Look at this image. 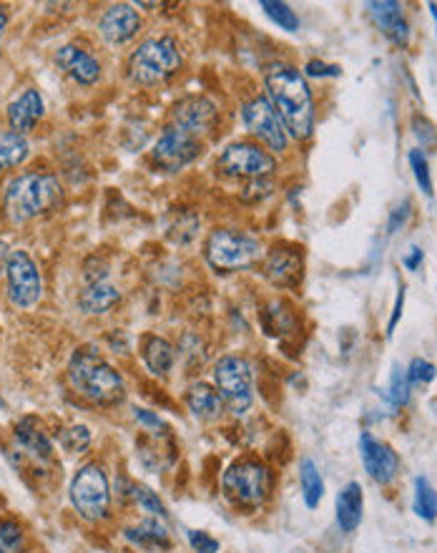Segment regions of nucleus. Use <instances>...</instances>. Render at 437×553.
<instances>
[{
	"label": "nucleus",
	"instance_id": "nucleus-43",
	"mask_svg": "<svg viewBox=\"0 0 437 553\" xmlns=\"http://www.w3.org/2000/svg\"><path fill=\"white\" fill-rule=\"evenodd\" d=\"M422 259H425L422 249L420 247H410V252H407L405 257H402V264H405V267L410 269V272H417V269H420V264H422Z\"/></svg>",
	"mask_w": 437,
	"mask_h": 553
},
{
	"label": "nucleus",
	"instance_id": "nucleus-29",
	"mask_svg": "<svg viewBox=\"0 0 437 553\" xmlns=\"http://www.w3.org/2000/svg\"><path fill=\"white\" fill-rule=\"evenodd\" d=\"M410 380H407V370H402L400 365L392 367L390 383L385 388V400L392 405V408H405L410 403Z\"/></svg>",
	"mask_w": 437,
	"mask_h": 553
},
{
	"label": "nucleus",
	"instance_id": "nucleus-24",
	"mask_svg": "<svg viewBox=\"0 0 437 553\" xmlns=\"http://www.w3.org/2000/svg\"><path fill=\"white\" fill-rule=\"evenodd\" d=\"M16 440L23 450L33 455L38 460H51L53 458V440L48 438L46 430L41 428V423L33 418H23L16 425Z\"/></svg>",
	"mask_w": 437,
	"mask_h": 553
},
{
	"label": "nucleus",
	"instance_id": "nucleus-4",
	"mask_svg": "<svg viewBox=\"0 0 437 553\" xmlns=\"http://www.w3.org/2000/svg\"><path fill=\"white\" fill-rule=\"evenodd\" d=\"M184 66L179 43L171 36L146 38L129 58V76L139 86H159L174 78Z\"/></svg>",
	"mask_w": 437,
	"mask_h": 553
},
{
	"label": "nucleus",
	"instance_id": "nucleus-32",
	"mask_svg": "<svg viewBox=\"0 0 437 553\" xmlns=\"http://www.w3.org/2000/svg\"><path fill=\"white\" fill-rule=\"evenodd\" d=\"M58 445H61L66 453L81 455L91 448V430L86 425H71V428H63L58 433Z\"/></svg>",
	"mask_w": 437,
	"mask_h": 553
},
{
	"label": "nucleus",
	"instance_id": "nucleus-41",
	"mask_svg": "<svg viewBox=\"0 0 437 553\" xmlns=\"http://www.w3.org/2000/svg\"><path fill=\"white\" fill-rule=\"evenodd\" d=\"M134 418H136V423L144 425L146 430H154V433H159V430H164V433H166L164 420H161L156 413H151V410H146V408H134Z\"/></svg>",
	"mask_w": 437,
	"mask_h": 553
},
{
	"label": "nucleus",
	"instance_id": "nucleus-42",
	"mask_svg": "<svg viewBox=\"0 0 437 553\" xmlns=\"http://www.w3.org/2000/svg\"><path fill=\"white\" fill-rule=\"evenodd\" d=\"M402 307H405V287H400V292H397V300H395V310H392L390 317V325H387V337L392 335V330L397 327V322H400L402 317Z\"/></svg>",
	"mask_w": 437,
	"mask_h": 553
},
{
	"label": "nucleus",
	"instance_id": "nucleus-1",
	"mask_svg": "<svg viewBox=\"0 0 437 553\" xmlns=\"http://www.w3.org/2000/svg\"><path fill=\"white\" fill-rule=\"evenodd\" d=\"M264 86L287 134L294 139H309L314 131V99L307 78L287 63H272L264 71Z\"/></svg>",
	"mask_w": 437,
	"mask_h": 553
},
{
	"label": "nucleus",
	"instance_id": "nucleus-19",
	"mask_svg": "<svg viewBox=\"0 0 437 553\" xmlns=\"http://www.w3.org/2000/svg\"><path fill=\"white\" fill-rule=\"evenodd\" d=\"M43 109H46L43 96L38 94L36 88H28V91H23L18 99L8 104V124H11L16 134L26 136V131H31L43 119Z\"/></svg>",
	"mask_w": 437,
	"mask_h": 553
},
{
	"label": "nucleus",
	"instance_id": "nucleus-45",
	"mask_svg": "<svg viewBox=\"0 0 437 553\" xmlns=\"http://www.w3.org/2000/svg\"><path fill=\"white\" fill-rule=\"evenodd\" d=\"M6 26H8V13L6 8L0 6V38H3V33H6Z\"/></svg>",
	"mask_w": 437,
	"mask_h": 553
},
{
	"label": "nucleus",
	"instance_id": "nucleus-9",
	"mask_svg": "<svg viewBox=\"0 0 437 553\" xmlns=\"http://www.w3.org/2000/svg\"><path fill=\"white\" fill-rule=\"evenodd\" d=\"M216 171H222L229 179H269L277 171V159L262 146L237 141L229 144L216 161Z\"/></svg>",
	"mask_w": 437,
	"mask_h": 553
},
{
	"label": "nucleus",
	"instance_id": "nucleus-15",
	"mask_svg": "<svg viewBox=\"0 0 437 553\" xmlns=\"http://www.w3.org/2000/svg\"><path fill=\"white\" fill-rule=\"evenodd\" d=\"M360 455L362 466H365L367 476H370L372 481L380 483V486H387V483L395 481L397 471H400V458H397V453L390 445L372 438V433H362Z\"/></svg>",
	"mask_w": 437,
	"mask_h": 553
},
{
	"label": "nucleus",
	"instance_id": "nucleus-17",
	"mask_svg": "<svg viewBox=\"0 0 437 553\" xmlns=\"http://www.w3.org/2000/svg\"><path fill=\"white\" fill-rule=\"evenodd\" d=\"M98 31H101V36L108 43L124 46V43H129L141 31V18L134 8L126 6V3H119V6H111L103 11L101 21H98Z\"/></svg>",
	"mask_w": 437,
	"mask_h": 553
},
{
	"label": "nucleus",
	"instance_id": "nucleus-11",
	"mask_svg": "<svg viewBox=\"0 0 437 553\" xmlns=\"http://www.w3.org/2000/svg\"><path fill=\"white\" fill-rule=\"evenodd\" d=\"M242 119L249 134L257 136L269 151H274V154L287 151L289 134L284 129V121L279 119L277 109H274L267 96H254L252 101H247L242 106Z\"/></svg>",
	"mask_w": 437,
	"mask_h": 553
},
{
	"label": "nucleus",
	"instance_id": "nucleus-37",
	"mask_svg": "<svg viewBox=\"0 0 437 553\" xmlns=\"http://www.w3.org/2000/svg\"><path fill=\"white\" fill-rule=\"evenodd\" d=\"M272 189H274L272 176H269V179H252L247 187L242 189V199L244 202H262V199H267L269 194H272Z\"/></svg>",
	"mask_w": 437,
	"mask_h": 553
},
{
	"label": "nucleus",
	"instance_id": "nucleus-23",
	"mask_svg": "<svg viewBox=\"0 0 437 553\" xmlns=\"http://www.w3.org/2000/svg\"><path fill=\"white\" fill-rule=\"evenodd\" d=\"M186 408H189V413L194 415L196 420H204V423H209V420H216L219 415H222V398H219V393H216V388H211V385L206 383H196L191 385L189 393H186Z\"/></svg>",
	"mask_w": 437,
	"mask_h": 553
},
{
	"label": "nucleus",
	"instance_id": "nucleus-27",
	"mask_svg": "<svg viewBox=\"0 0 437 553\" xmlns=\"http://www.w3.org/2000/svg\"><path fill=\"white\" fill-rule=\"evenodd\" d=\"M26 136L16 134V131H0V171H11L21 166L28 159Z\"/></svg>",
	"mask_w": 437,
	"mask_h": 553
},
{
	"label": "nucleus",
	"instance_id": "nucleus-35",
	"mask_svg": "<svg viewBox=\"0 0 437 553\" xmlns=\"http://www.w3.org/2000/svg\"><path fill=\"white\" fill-rule=\"evenodd\" d=\"M437 375V367L432 365L430 360H425V357H415V360L410 362V367H407V380H410V385H427L432 383Z\"/></svg>",
	"mask_w": 437,
	"mask_h": 553
},
{
	"label": "nucleus",
	"instance_id": "nucleus-16",
	"mask_svg": "<svg viewBox=\"0 0 437 553\" xmlns=\"http://www.w3.org/2000/svg\"><path fill=\"white\" fill-rule=\"evenodd\" d=\"M367 11H370V18L375 21V26L380 28L387 41H392L400 48L407 46V41H410V23H407L402 3H395V0H375V3H367Z\"/></svg>",
	"mask_w": 437,
	"mask_h": 553
},
{
	"label": "nucleus",
	"instance_id": "nucleus-26",
	"mask_svg": "<svg viewBox=\"0 0 437 553\" xmlns=\"http://www.w3.org/2000/svg\"><path fill=\"white\" fill-rule=\"evenodd\" d=\"M299 488H302L304 506L317 508L319 501H322V496H324V481H322V473H319V468L314 460H309V458L299 460Z\"/></svg>",
	"mask_w": 437,
	"mask_h": 553
},
{
	"label": "nucleus",
	"instance_id": "nucleus-46",
	"mask_svg": "<svg viewBox=\"0 0 437 553\" xmlns=\"http://www.w3.org/2000/svg\"><path fill=\"white\" fill-rule=\"evenodd\" d=\"M430 11H432V18H435V23H437V6H435V3H430Z\"/></svg>",
	"mask_w": 437,
	"mask_h": 553
},
{
	"label": "nucleus",
	"instance_id": "nucleus-30",
	"mask_svg": "<svg viewBox=\"0 0 437 553\" xmlns=\"http://www.w3.org/2000/svg\"><path fill=\"white\" fill-rule=\"evenodd\" d=\"M259 8H262V11L269 16V21H272L274 26L282 28V31H287V33L299 31V16L287 6V3H277V0H262V3H259Z\"/></svg>",
	"mask_w": 437,
	"mask_h": 553
},
{
	"label": "nucleus",
	"instance_id": "nucleus-38",
	"mask_svg": "<svg viewBox=\"0 0 437 553\" xmlns=\"http://www.w3.org/2000/svg\"><path fill=\"white\" fill-rule=\"evenodd\" d=\"M186 538L194 553H219V541L206 531H186Z\"/></svg>",
	"mask_w": 437,
	"mask_h": 553
},
{
	"label": "nucleus",
	"instance_id": "nucleus-21",
	"mask_svg": "<svg viewBox=\"0 0 437 553\" xmlns=\"http://www.w3.org/2000/svg\"><path fill=\"white\" fill-rule=\"evenodd\" d=\"M121 302L119 287L111 285L108 280H93L83 287V292L78 295V307L86 315H106V312L114 310Z\"/></svg>",
	"mask_w": 437,
	"mask_h": 553
},
{
	"label": "nucleus",
	"instance_id": "nucleus-31",
	"mask_svg": "<svg viewBox=\"0 0 437 553\" xmlns=\"http://www.w3.org/2000/svg\"><path fill=\"white\" fill-rule=\"evenodd\" d=\"M0 553H26V533L16 518L0 521Z\"/></svg>",
	"mask_w": 437,
	"mask_h": 553
},
{
	"label": "nucleus",
	"instance_id": "nucleus-13",
	"mask_svg": "<svg viewBox=\"0 0 437 553\" xmlns=\"http://www.w3.org/2000/svg\"><path fill=\"white\" fill-rule=\"evenodd\" d=\"M216 119H219V109H216L214 101L206 99V96H186L171 109L169 126L201 141V136L211 134Z\"/></svg>",
	"mask_w": 437,
	"mask_h": 553
},
{
	"label": "nucleus",
	"instance_id": "nucleus-5",
	"mask_svg": "<svg viewBox=\"0 0 437 553\" xmlns=\"http://www.w3.org/2000/svg\"><path fill=\"white\" fill-rule=\"evenodd\" d=\"M222 493L239 511H257L272 493V473L262 460H237L224 471Z\"/></svg>",
	"mask_w": 437,
	"mask_h": 553
},
{
	"label": "nucleus",
	"instance_id": "nucleus-12",
	"mask_svg": "<svg viewBox=\"0 0 437 553\" xmlns=\"http://www.w3.org/2000/svg\"><path fill=\"white\" fill-rule=\"evenodd\" d=\"M204 146L199 139L184 134V131L174 129V126H166L164 134L156 139L154 151H151V159L166 174H176V171L186 169L189 164H194L201 156Z\"/></svg>",
	"mask_w": 437,
	"mask_h": 553
},
{
	"label": "nucleus",
	"instance_id": "nucleus-18",
	"mask_svg": "<svg viewBox=\"0 0 437 553\" xmlns=\"http://www.w3.org/2000/svg\"><path fill=\"white\" fill-rule=\"evenodd\" d=\"M56 66L61 68L66 76H71L73 81L81 83V86H93V83L101 78V63L91 56L88 51L78 46H63L56 53Z\"/></svg>",
	"mask_w": 437,
	"mask_h": 553
},
{
	"label": "nucleus",
	"instance_id": "nucleus-10",
	"mask_svg": "<svg viewBox=\"0 0 437 553\" xmlns=\"http://www.w3.org/2000/svg\"><path fill=\"white\" fill-rule=\"evenodd\" d=\"M8 277V300L18 310H31L41 302L43 295V277L38 272V264L33 262V257L23 249H16L8 257L6 267Z\"/></svg>",
	"mask_w": 437,
	"mask_h": 553
},
{
	"label": "nucleus",
	"instance_id": "nucleus-3",
	"mask_svg": "<svg viewBox=\"0 0 437 553\" xmlns=\"http://www.w3.org/2000/svg\"><path fill=\"white\" fill-rule=\"evenodd\" d=\"M68 380L81 398L96 405H111L124 395V378L116 367L96 350L86 345L78 347L68 360Z\"/></svg>",
	"mask_w": 437,
	"mask_h": 553
},
{
	"label": "nucleus",
	"instance_id": "nucleus-47",
	"mask_svg": "<svg viewBox=\"0 0 437 553\" xmlns=\"http://www.w3.org/2000/svg\"><path fill=\"white\" fill-rule=\"evenodd\" d=\"M3 408H6V403H3V398H0V410H3Z\"/></svg>",
	"mask_w": 437,
	"mask_h": 553
},
{
	"label": "nucleus",
	"instance_id": "nucleus-25",
	"mask_svg": "<svg viewBox=\"0 0 437 553\" xmlns=\"http://www.w3.org/2000/svg\"><path fill=\"white\" fill-rule=\"evenodd\" d=\"M141 355H144V365L149 367L151 373L164 378V375L171 373V367L176 362V350L169 340L159 335H149L144 340V347H141Z\"/></svg>",
	"mask_w": 437,
	"mask_h": 553
},
{
	"label": "nucleus",
	"instance_id": "nucleus-2",
	"mask_svg": "<svg viewBox=\"0 0 437 553\" xmlns=\"http://www.w3.org/2000/svg\"><path fill=\"white\" fill-rule=\"evenodd\" d=\"M61 199L63 187L58 176L46 174V171H28L8 181L6 194H3V212L11 224H26L53 212Z\"/></svg>",
	"mask_w": 437,
	"mask_h": 553
},
{
	"label": "nucleus",
	"instance_id": "nucleus-14",
	"mask_svg": "<svg viewBox=\"0 0 437 553\" xmlns=\"http://www.w3.org/2000/svg\"><path fill=\"white\" fill-rule=\"evenodd\" d=\"M302 269V249L294 244H277L264 259V277L282 290H292L302 282Z\"/></svg>",
	"mask_w": 437,
	"mask_h": 553
},
{
	"label": "nucleus",
	"instance_id": "nucleus-40",
	"mask_svg": "<svg viewBox=\"0 0 437 553\" xmlns=\"http://www.w3.org/2000/svg\"><path fill=\"white\" fill-rule=\"evenodd\" d=\"M304 73H307L309 78H337L342 76V68L330 66V63L324 61H309L307 66H304Z\"/></svg>",
	"mask_w": 437,
	"mask_h": 553
},
{
	"label": "nucleus",
	"instance_id": "nucleus-8",
	"mask_svg": "<svg viewBox=\"0 0 437 553\" xmlns=\"http://www.w3.org/2000/svg\"><path fill=\"white\" fill-rule=\"evenodd\" d=\"M214 385L222 403L234 415H242L254 403V373L244 357L224 355L214 365Z\"/></svg>",
	"mask_w": 437,
	"mask_h": 553
},
{
	"label": "nucleus",
	"instance_id": "nucleus-36",
	"mask_svg": "<svg viewBox=\"0 0 437 553\" xmlns=\"http://www.w3.org/2000/svg\"><path fill=\"white\" fill-rule=\"evenodd\" d=\"M412 131H415L417 141H420V151L437 146V129L425 119V116H412Z\"/></svg>",
	"mask_w": 437,
	"mask_h": 553
},
{
	"label": "nucleus",
	"instance_id": "nucleus-39",
	"mask_svg": "<svg viewBox=\"0 0 437 553\" xmlns=\"http://www.w3.org/2000/svg\"><path fill=\"white\" fill-rule=\"evenodd\" d=\"M410 199H402V204H397L395 209H392L390 219H387V234H397L402 227L407 224V219H410Z\"/></svg>",
	"mask_w": 437,
	"mask_h": 553
},
{
	"label": "nucleus",
	"instance_id": "nucleus-6",
	"mask_svg": "<svg viewBox=\"0 0 437 553\" xmlns=\"http://www.w3.org/2000/svg\"><path fill=\"white\" fill-rule=\"evenodd\" d=\"M204 257L216 272H239L259 262L262 244L252 234L237 232V229H214L204 244Z\"/></svg>",
	"mask_w": 437,
	"mask_h": 553
},
{
	"label": "nucleus",
	"instance_id": "nucleus-44",
	"mask_svg": "<svg viewBox=\"0 0 437 553\" xmlns=\"http://www.w3.org/2000/svg\"><path fill=\"white\" fill-rule=\"evenodd\" d=\"M8 257H11V249H8V244L3 242V239H0V274L6 272Z\"/></svg>",
	"mask_w": 437,
	"mask_h": 553
},
{
	"label": "nucleus",
	"instance_id": "nucleus-7",
	"mask_svg": "<svg viewBox=\"0 0 437 553\" xmlns=\"http://www.w3.org/2000/svg\"><path fill=\"white\" fill-rule=\"evenodd\" d=\"M68 496H71V506L76 508L83 521L98 523L111 516V483L98 463H86L83 468H78L71 488H68Z\"/></svg>",
	"mask_w": 437,
	"mask_h": 553
},
{
	"label": "nucleus",
	"instance_id": "nucleus-28",
	"mask_svg": "<svg viewBox=\"0 0 437 553\" xmlns=\"http://www.w3.org/2000/svg\"><path fill=\"white\" fill-rule=\"evenodd\" d=\"M412 511L417 518L432 523L437 518V491L425 476L415 478V498H412Z\"/></svg>",
	"mask_w": 437,
	"mask_h": 553
},
{
	"label": "nucleus",
	"instance_id": "nucleus-34",
	"mask_svg": "<svg viewBox=\"0 0 437 553\" xmlns=\"http://www.w3.org/2000/svg\"><path fill=\"white\" fill-rule=\"evenodd\" d=\"M407 161H410V169L412 174H415L417 187H420V192L425 194V197H432V174H430V164H427V156L425 151L420 149H412L410 154H407Z\"/></svg>",
	"mask_w": 437,
	"mask_h": 553
},
{
	"label": "nucleus",
	"instance_id": "nucleus-22",
	"mask_svg": "<svg viewBox=\"0 0 437 553\" xmlns=\"http://www.w3.org/2000/svg\"><path fill=\"white\" fill-rule=\"evenodd\" d=\"M337 526L342 533H352L362 523V511H365V493H362L360 483H347L340 493H337Z\"/></svg>",
	"mask_w": 437,
	"mask_h": 553
},
{
	"label": "nucleus",
	"instance_id": "nucleus-33",
	"mask_svg": "<svg viewBox=\"0 0 437 553\" xmlns=\"http://www.w3.org/2000/svg\"><path fill=\"white\" fill-rule=\"evenodd\" d=\"M131 498H134L136 506H139L141 511L149 513L151 518H161V521H166V518H169V511H166V506L161 503V498L156 496L151 488L131 486Z\"/></svg>",
	"mask_w": 437,
	"mask_h": 553
},
{
	"label": "nucleus",
	"instance_id": "nucleus-20",
	"mask_svg": "<svg viewBox=\"0 0 437 553\" xmlns=\"http://www.w3.org/2000/svg\"><path fill=\"white\" fill-rule=\"evenodd\" d=\"M124 538L131 546L144 548V551H166V548H171V533L161 518H146V521L126 528Z\"/></svg>",
	"mask_w": 437,
	"mask_h": 553
}]
</instances>
